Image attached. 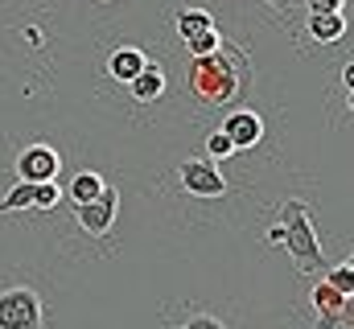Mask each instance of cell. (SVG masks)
I'll list each match as a JSON object with an SVG mask.
<instances>
[{
	"instance_id": "1",
	"label": "cell",
	"mask_w": 354,
	"mask_h": 329,
	"mask_svg": "<svg viewBox=\"0 0 354 329\" xmlns=\"http://www.w3.org/2000/svg\"><path fill=\"white\" fill-rule=\"evenodd\" d=\"M280 227H284V247L292 251L297 267H305V272L322 267V247H317V235H313L309 210H305L301 202H284V210H280Z\"/></svg>"
},
{
	"instance_id": "2",
	"label": "cell",
	"mask_w": 354,
	"mask_h": 329,
	"mask_svg": "<svg viewBox=\"0 0 354 329\" xmlns=\"http://www.w3.org/2000/svg\"><path fill=\"white\" fill-rule=\"evenodd\" d=\"M0 329H41V301L29 288L0 292Z\"/></svg>"
},
{
	"instance_id": "3",
	"label": "cell",
	"mask_w": 354,
	"mask_h": 329,
	"mask_svg": "<svg viewBox=\"0 0 354 329\" xmlns=\"http://www.w3.org/2000/svg\"><path fill=\"white\" fill-rule=\"evenodd\" d=\"M177 177H181V185H185V194H194V198H223L227 194V177L214 169V161H181L177 164Z\"/></svg>"
},
{
	"instance_id": "4",
	"label": "cell",
	"mask_w": 354,
	"mask_h": 329,
	"mask_svg": "<svg viewBox=\"0 0 354 329\" xmlns=\"http://www.w3.org/2000/svg\"><path fill=\"white\" fill-rule=\"evenodd\" d=\"M115 210H120V194H115L111 185H103V194H99L95 202L79 206V227H83L87 235H107L111 223H115Z\"/></svg>"
},
{
	"instance_id": "5",
	"label": "cell",
	"mask_w": 354,
	"mask_h": 329,
	"mask_svg": "<svg viewBox=\"0 0 354 329\" xmlns=\"http://www.w3.org/2000/svg\"><path fill=\"white\" fill-rule=\"evenodd\" d=\"M17 173L25 185H41V181H54L58 177V153L46 149V144H33L17 157Z\"/></svg>"
},
{
	"instance_id": "6",
	"label": "cell",
	"mask_w": 354,
	"mask_h": 329,
	"mask_svg": "<svg viewBox=\"0 0 354 329\" xmlns=\"http://www.w3.org/2000/svg\"><path fill=\"white\" fill-rule=\"evenodd\" d=\"M231 86H235V79L231 75H218V62L214 58H198V66H194V91L206 103H227Z\"/></svg>"
},
{
	"instance_id": "7",
	"label": "cell",
	"mask_w": 354,
	"mask_h": 329,
	"mask_svg": "<svg viewBox=\"0 0 354 329\" xmlns=\"http://www.w3.org/2000/svg\"><path fill=\"white\" fill-rule=\"evenodd\" d=\"M218 132L231 140V149H252V144H260L264 124H260V115H256V111H231V115H227V124H223Z\"/></svg>"
},
{
	"instance_id": "8",
	"label": "cell",
	"mask_w": 354,
	"mask_h": 329,
	"mask_svg": "<svg viewBox=\"0 0 354 329\" xmlns=\"http://www.w3.org/2000/svg\"><path fill=\"white\" fill-rule=\"evenodd\" d=\"M145 66H149V58H145L136 46H120V50L107 58V75H111L115 82H132Z\"/></svg>"
},
{
	"instance_id": "9",
	"label": "cell",
	"mask_w": 354,
	"mask_h": 329,
	"mask_svg": "<svg viewBox=\"0 0 354 329\" xmlns=\"http://www.w3.org/2000/svg\"><path fill=\"white\" fill-rule=\"evenodd\" d=\"M128 86H132V95H136L140 103H153V99H161V95H165V70L149 62V66L128 82Z\"/></svg>"
},
{
	"instance_id": "10",
	"label": "cell",
	"mask_w": 354,
	"mask_h": 329,
	"mask_svg": "<svg viewBox=\"0 0 354 329\" xmlns=\"http://www.w3.org/2000/svg\"><path fill=\"white\" fill-rule=\"evenodd\" d=\"M313 309H317L326 321H338V313L351 309V297H338L330 284H317V288H313Z\"/></svg>"
},
{
	"instance_id": "11",
	"label": "cell",
	"mask_w": 354,
	"mask_h": 329,
	"mask_svg": "<svg viewBox=\"0 0 354 329\" xmlns=\"http://www.w3.org/2000/svg\"><path fill=\"white\" fill-rule=\"evenodd\" d=\"M66 194H71L79 206H87V202H95V198L103 194V177H99V173H91V169H87V173H75V181H71V189H66Z\"/></svg>"
},
{
	"instance_id": "12",
	"label": "cell",
	"mask_w": 354,
	"mask_h": 329,
	"mask_svg": "<svg viewBox=\"0 0 354 329\" xmlns=\"http://www.w3.org/2000/svg\"><path fill=\"white\" fill-rule=\"evenodd\" d=\"M206 29H214V17L206 12V8H185L181 17H177V33L189 41V37H198V33H206Z\"/></svg>"
},
{
	"instance_id": "13",
	"label": "cell",
	"mask_w": 354,
	"mask_h": 329,
	"mask_svg": "<svg viewBox=\"0 0 354 329\" xmlns=\"http://www.w3.org/2000/svg\"><path fill=\"white\" fill-rule=\"evenodd\" d=\"M309 33L317 41H338L346 33V21H342V12H334V17H309Z\"/></svg>"
},
{
	"instance_id": "14",
	"label": "cell",
	"mask_w": 354,
	"mask_h": 329,
	"mask_svg": "<svg viewBox=\"0 0 354 329\" xmlns=\"http://www.w3.org/2000/svg\"><path fill=\"white\" fill-rule=\"evenodd\" d=\"M185 46H189V54H194V58H214V54H218V46H223V37H218V29H206V33L189 37Z\"/></svg>"
},
{
	"instance_id": "15",
	"label": "cell",
	"mask_w": 354,
	"mask_h": 329,
	"mask_svg": "<svg viewBox=\"0 0 354 329\" xmlns=\"http://www.w3.org/2000/svg\"><path fill=\"white\" fill-rule=\"evenodd\" d=\"M8 210H33V185H25V181L12 185L0 202V214H8Z\"/></svg>"
},
{
	"instance_id": "16",
	"label": "cell",
	"mask_w": 354,
	"mask_h": 329,
	"mask_svg": "<svg viewBox=\"0 0 354 329\" xmlns=\"http://www.w3.org/2000/svg\"><path fill=\"white\" fill-rule=\"evenodd\" d=\"M58 202H62L58 181H41V185H33V210H54Z\"/></svg>"
},
{
	"instance_id": "17",
	"label": "cell",
	"mask_w": 354,
	"mask_h": 329,
	"mask_svg": "<svg viewBox=\"0 0 354 329\" xmlns=\"http://www.w3.org/2000/svg\"><path fill=\"white\" fill-rule=\"evenodd\" d=\"M326 284H330L338 297H351V292H354V272H351V263H338V267H330Z\"/></svg>"
},
{
	"instance_id": "18",
	"label": "cell",
	"mask_w": 354,
	"mask_h": 329,
	"mask_svg": "<svg viewBox=\"0 0 354 329\" xmlns=\"http://www.w3.org/2000/svg\"><path fill=\"white\" fill-rule=\"evenodd\" d=\"M206 149H210V161H223V157H231V153H235V149H231V140H227L223 132H210Z\"/></svg>"
},
{
	"instance_id": "19",
	"label": "cell",
	"mask_w": 354,
	"mask_h": 329,
	"mask_svg": "<svg viewBox=\"0 0 354 329\" xmlns=\"http://www.w3.org/2000/svg\"><path fill=\"white\" fill-rule=\"evenodd\" d=\"M342 12V0H309V17H334Z\"/></svg>"
},
{
	"instance_id": "20",
	"label": "cell",
	"mask_w": 354,
	"mask_h": 329,
	"mask_svg": "<svg viewBox=\"0 0 354 329\" xmlns=\"http://www.w3.org/2000/svg\"><path fill=\"white\" fill-rule=\"evenodd\" d=\"M185 329H223V321H214V317H194Z\"/></svg>"
},
{
	"instance_id": "21",
	"label": "cell",
	"mask_w": 354,
	"mask_h": 329,
	"mask_svg": "<svg viewBox=\"0 0 354 329\" xmlns=\"http://www.w3.org/2000/svg\"><path fill=\"white\" fill-rule=\"evenodd\" d=\"M284 4H288V0H276V8H284Z\"/></svg>"
}]
</instances>
